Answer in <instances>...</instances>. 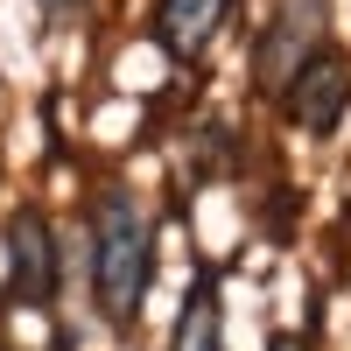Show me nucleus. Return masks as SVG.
Segmentation results:
<instances>
[{
	"label": "nucleus",
	"instance_id": "7ed1b4c3",
	"mask_svg": "<svg viewBox=\"0 0 351 351\" xmlns=\"http://www.w3.org/2000/svg\"><path fill=\"white\" fill-rule=\"evenodd\" d=\"M8 267H14L8 295L21 309H49L56 302V232H49L43 211H14L8 218Z\"/></svg>",
	"mask_w": 351,
	"mask_h": 351
},
{
	"label": "nucleus",
	"instance_id": "f257e3e1",
	"mask_svg": "<svg viewBox=\"0 0 351 351\" xmlns=\"http://www.w3.org/2000/svg\"><path fill=\"white\" fill-rule=\"evenodd\" d=\"M148 281H155V225L127 190H112L92 218V288H99L106 324L127 330L148 302Z\"/></svg>",
	"mask_w": 351,
	"mask_h": 351
},
{
	"label": "nucleus",
	"instance_id": "1a4fd4ad",
	"mask_svg": "<svg viewBox=\"0 0 351 351\" xmlns=\"http://www.w3.org/2000/svg\"><path fill=\"white\" fill-rule=\"evenodd\" d=\"M0 351H8V344H0Z\"/></svg>",
	"mask_w": 351,
	"mask_h": 351
},
{
	"label": "nucleus",
	"instance_id": "20e7f679",
	"mask_svg": "<svg viewBox=\"0 0 351 351\" xmlns=\"http://www.w3.org/2000/svg\"><path fill=\"white\" fill-rule=\"evenodd\" d=\"M232 0H155V43L162 56H176V64H197L204 49H211V36L225 28Z\"/></svg>",
	"mask_w": 351,
	"mask_h": 351
},
{
	"label": "nucleus",
	"instance_id": "39448f33",
	"mask_svg": "<svg viewBox=\"0 0 351 351\" xmlns=\"http://www.w3.org/2000/svg\"><path fill=\"white\" fill-rule=\"evenodd\" d=\"M316 14H324V0H288V14L267 28V43H260V84H288V71L309 56V43H316Z\"/></svg>",
	"mask_w": 351,
	"mask_h": 351
},
{
	"label": "nucleus",
	"instance_id": "0eeeda50",
	"mask_svg": "<svg viewBox=\"0 0 351 351\" xmlns=\"http://www.w3.org/2000/svg\"><path fill=\"white\" fill-rule=\"evenodd\" d=\"M36 8H43V14H56V21H64V14H77V8H84V0H36Z\"/></svg>",
	"mask_w": 351,
	"mask_h": 351
},
{
	"label": "nucleus",
	"instance_id": "6e6552de",
	"mask_svg": "<svg viewBox=\"0 0 351 351\" xmlns=\"http://www.w3.org/2000/svg\"><path fill=\"white\" fill-rule=\"evenodd\" d=\"M267 351H302V337H295V330H274V337H267Z\"/></svg>",
	"mask_w": 351,
	"mask_h": 351
},
{
	"label": "nucleus",
	"instance_id": "f03ea898",
	"mask_svg": "<svg viewBox=\"0 0 351 351\" xmlns=\"http://www.w3.org/2000/svg\"><path fill=\"white\" fill-rule=\"evenodd\" d=\"M281 106H288V127H302L309 141H324L344 127V106H351V64L337 49H309L281 84Z\"/></svg>",
	"mask_w": 351,
	"mask_h": 351
},
{
	"label": "nucleus",
	"instance_id": "423d86ee",
	"mask_svg": "<svg viewBox=\"0 0 351 351\" xmlns=\"http://www.w3.org/2000/svg\"><path fill=\"white\" fill-rule=\"evenodd\" d=\"M169 351H225V324H218V281H211V274H204V281L190 288L183 316H176V337H169Z\"/></svg>",
	"mask_w": 351,
	"mask_h": 351
}]
</instances>
